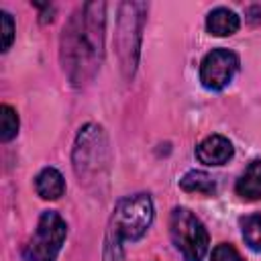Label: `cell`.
Masks as SVG:
<instances>
[{
  "instance_id": "cell-12",
  "label": "cell",
  "mask_w": 261,
  "mask_h": 261,
  "mask_svg": "<svg viewBox=\"0 0 261 261\" xmlns=\"http://www.w3.org/2000/svg\"><path fill=\"white\" fill-rule=\"evenodd\" d=\"M18 133V116L16 110L8 104L0 106V139L6 143L10 139H14Z\"/></svg>"
},
{
  "instance_id": "cell-6",
  "label": "cell",
  "mask_w": 261,
  "mask_h": 261,
  "mask_svg": "<svg viewBox=\"0 0 261 261\" xmlns=\"http://www.w3.org/2000/svg\"><path fill=\"white\" fill-rule=\"evenodd\" d=\"M232 143L222 135H210L196 147V157L206 165H222L232 157Z\"/></svg>"
},
{
  "instance_id": "cell-5",
  "label": "cell",
  "mask_w": 261,
  "mask_h": 261,
  "mask_svg": "<svg viewBox=\"0 0 261 261\" xmlns=\"http://www.w3.org/2000/svg\"><path fill=\"white\" fill-rule=\"evenodd\" d=\"M239 57L228 49H212L200 65V82L208 90H222L237 73Z\"/></svg>"
},
{
  "instance_id": "cell-13",
  "label": "cell",
  "mask_w": 261,
  "mask_h": 261,
  "mask_svg": "<svg viewBox=\"0 0 261 261\" xmlns=\"http://www.w3.org/2000/svg\"><path fill=\"white\" fill-rule=\"evenodd\" d=\"M210 261H243V257L239 255V251L232 247V245H218L214 251H212V257Z\"/></svg>"
},
{
  "instance_id": "cell-10",
  "label": "cell",
  "mask_w": 261,
  "mask_h": 261,
  "mask_svg": "<svg viewBox=\"0 0 261 261\" xmlns=\"http://www.w3.org/2000/svg\"><path fill=\"white\" fill-rule=\"evenodd\" d=\"M179 188L184 192H196V194H212L216 190L214 179L204 171H188L179 179Z\"/></svg>"
},
{
  "instance_id": "cell-14",
  "label": "cell",
  "mask_w": 261,
  "mask_h": 261,
  "mask_svg": "<svg viewBox=\"0 0 261 261\" xmlns=\"http://www.w3.org/2000/svg\"><path fill=\"white\" fill-rule=\"evenodd\" d=\"M0 20H2V51H8L14 39V22L8 12H0Z\"/></svg>"
},
{
  "instance_id": "cell-1",
  "label": "cell",
  "mask_w": 261,
  "mask_h": 261,
  "mask_svg": "<svg viewBox=\"0 0 261 261\" xmlns=\"http://www.w3.org/2000/svg\"><path fill=\"white\" fill-rule=\"evenodd\" d=\"M104 53V2H86L61 35V61L75 86L92 80Z\"/></svg>"
},
{
  "instance_id": "cell-2",
  "label": "cell",
  "mask_w": 261,
  "mask_h": 261,
  "mask_svg": "<svg viewBox=\"0 0 261 261\" xmlns=\"http://www.w3.org/2000/svg\"><path fill=\"white\" fill-rule=\"evenodd\" d=\"M151 220H153V202L147 194H135V196H126L118 200L112 220H110L106 255L112 249L118 251L122 241L141 239L151 226Z\"/></svg>"
},
{
  "instance_id": "cell-9",
  "label": "cell",
  "mask_w": 261,
  "mask_h": 261,
  "mask_svg": "<svg viewBox=\"0 0 261 261\" xmlns=\"http://www.w3.org/2000/svg\"><path fill=\"white\" fill-rule=\"evenodd\" d=\"M237 194L245 200H259L261 198V159L249 163L245 173L237 181Z\"/></svg>"
},
{
  "instance_id": "cell-8",
  "label": "cell",
  "mask_w": 261,
  "mask_h": 261,
  "mask_svg": "<svg viewBox=\"0 0 261 261\" xmlns=\"http://www.w3.org/2000/svg\"><path fill=\"white\" fill-rule=\"evenodd\" d=\"M239 16L228 8H214L206 18V29L210 35L226 37L239 31Z\"/></svg>"
},
{
  "instance_id": "cell-7",
  "label": "cell",
  "mask_w": 261,
  "mask_h": 261,
  "mask_svg": "<svg viewBox=\"0 0 261 261\" xmlns=\"http://www.w3.org/2000/svg\"><path fill=\"white\" fill-rule=\"evenodd\" d=\"M35 190L43 200H57L65 192V181L63 175L55 167H45L37 177H35Z\"/></svg>"
},
{
  "instance_id": "cell-11",
  "label": "cell",
  "mask_w": 261,
  "mask_h": 261,
  "mask_svg": "<svg viewBox=\"0 0 261 261\" xmlns=\"http://www.w3.org/2000/svg\"><path fill=\"white\" fill-rule=\"evenodd\" d=\"M241 230L245 243L253 251H261V214H251L241 220Z\"/></svg>"
},
{
  "instance_id": "cell-4",
  "label": "cell",
  "mask_w": 261,
  "mask_h": 261,
  "mask_svg": "<svg viewBox=\"0 0 261 261\" xmlns=\"http://www.w3.org/2000/svg\"><path fill=\"white\" fill-rule=\"evenodd\" d=\"M65 234H67L65 220L53 210L43 212L31 241L24 247V259L27 261H55L65 241Z\"/></svg>"
},
{
  "instance_id": "cell-3",
  "label": "cell",
  "mask_w": 261,
  "mask_h": 261,
  "mask_svg": "<svg viewBox=\"0 0 261 261\" xmlns=\"http://www.w3.org/2000/svg\"><path fill=\"white\" fill-rule=\"evenodd\" d=\"M169 234L186 261H202L208 251V230L186 208H173L169 216Z\"/></svg>"
}]
</instances>
